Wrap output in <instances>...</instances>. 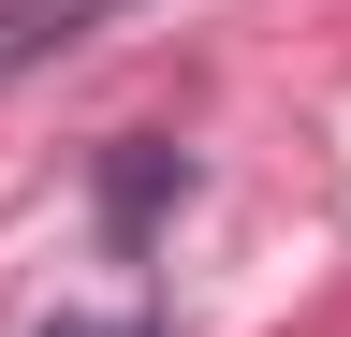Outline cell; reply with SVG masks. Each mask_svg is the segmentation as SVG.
<instances>
[{
    "mask_svg": "<svg viewBox=\"0 0 351 337\" xmlns=\"http://www.w3.org/2000/svg\"><path fill=\"white\" fill-rule=\"evenodd\" d=\"M103 15H132V0H0V89H15V73H44V59H73Z\"/></svg>",
    "mask_w": 351,
    "mask_h": 337,
    "instance_id": "obj_2",
    "label": "cell"
},
{
    "mask_svg": "<svg viewBox=\"0 0 351 337\" xmlns=\"http://www.w3.org/2000/svg\"><path fill=\"white\" fill-rule=\"evenodd\" d=\"M44 337H161V308H103V323H88V308H59Z\"/></svg>",
    "mask_w": 351,
    "mask_h": 337,
    "instance_id": "obj_3",
    "label": "cell"
},
{
    "mask_svg": "<svg viewBox=\"0 0 351 337\" xmlns=\"http://www.w3.org/2000/svg\"><path fill=\"white\" fill-rule=\"evenodd\" d=\"M176 191H191V161H176L161 132H132V147H103V249H117V264H132V249L161 235V205H176Z\"/></svg>",
    "mask_w": 351,
    "mask_h": 337,
    "instance_id": "obj_1",
    "label": "cell"
}]
</instances>
